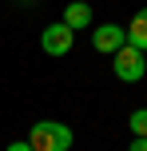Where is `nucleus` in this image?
<instances>
[{"label":"nucleus","mask_w":147,"mask_h":151,"mask_svg":"<svg viewBox=\"0 0 147 151\" xmlns=\"http://www.w3.org/2000/svg\"><path fill=\"white\" fill-rule=\"evenodd\" d=\"M28 147L32 151H68L72 147V127L56 123V119H44L28 131Z\"/></svg>","instance_id":"nucleus-1"},{"label":"nucleus","mask_w":147,"mask_h":151,"mask_svg":"<svg viewBox=\"0 0 147 151\" xmlns=\"http://www.w3.org/2000/svg\"><path fill=\"white\" fill-rule=\"evenodd\" d=\"M111 68H115V76H119V80L135 83V80H143V72H147V60H143V52H139V48L123 44L115 56H111Z\"/></svg>","instance_id":"nucleus-2"},{"label":"nucleus","mask_w":147,"mask_h":151,"mask_svg":"<svg viewBox=\"0 0 147 151\" xmlns=\"http://www.w3.org/2000/svg\"><path fill=\"white\" fill-rule=\"evenodd\" d=\"M72 44H76V32H72L64 20L60 24H48V28L40 32V48H44L48 56H68Z\"/></svg>","instance_id":"nucleus-3"},{"label":"nucleus","mask_w":147,"mask_h":151,"mask_svg":"<svg viewBox=\"0 0 147 151\" xmlns=\"http://www.w3.org/2000/svg\"><path fill=\"white\" fill-rule=\"evenodd\" d=\"M92 44H95V52L115 56L119 48L127 44V32L119 28V24H95V28H92Z\"/></svg>","instance_id":"nucleus-4"},{"label":"nucleus","mask_w":147,"mask_h":151,"mask_svg":"<svg viewBox=\"0 0 147 151\" xmlns=\"http://www.w3.org/2000/svg\"><path fill=\"white\" fill-rule=\"evenodd\" d=\"M127 44L131 48H139V52H147V8H139V12H135V20L127 24Z\"/></svg>","instance_id":"nucleus-5"},{"label":"nucleus","mask_w":147,"mask_h":151,"mask_svg":"<svg viewBox=\"0 0 147 151\" xmlns=\"http://www.w3.org/2000/svg\"><path fill=\"white\" fill-rule=\"evenodd\" d=\"M64 24H68L72 32H76V28H87V24H92V4H84V0L68 4V8H64Z\"/></svg>","instance_id":"nucleus-6"},{"label":"nucleus","mask_w":147,"mask_h":151,"mask_svg":"<svg viewBox=\"0 0 147 151\" xmlns=\"http://www.w3.org/2000/svg\"><path fill=\"white\" fill-rule=\"evenodd\" d=\"M127 127H131L135 139H147V107H135L131 119H127Z\"/></svg>","instance_id":"nucleus-7"},{"label":"nucleus","mask_w":147,"mask_h":151,"mask_svg":"<svg viewBox=\"0 0 147 151\" xmlns=\"http://www.w3.org/2000/svg\"><path fill=\"white\" fill-rule=\"evenodd\" d=\"M8 151H32V147H28V139H20V143H8Z\"/></svg>","instance_id":"nucleus-8"},{"label":"nucleus","mask_w":147,"mask_h":151,"mask_svg":"<svg viewBox=\"0 0 147 151\" xmlns=\"http://www.w3.org/2000/svg\"><path fill=\"white\" fill-rule=\"evenodd\" d=\"M127 151H147V139H131V147Z\"/></svg>","instance_id":"nucleus-9"}]
</instances>
